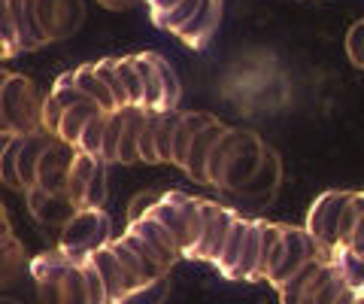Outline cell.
I'll list each match as a JSON object with an SVG mask.
<instances>
[{
    "instance_id": "47",
    "label": "cell",
    "mask_w": 364,
    "mask_h": 304,
    "mask_svg": "<svg viewBox=\"0 0 364 304\" xmlns=\"http://www.w3.org/2000/svg\"><path fill=\"white\" fill-rule=\"evenodd\" d=\"M0 213H6V210H4V204H0Z\"/></svg>"
},
{
    "instance_id": "19",
    "label": "cell",
    "mask_w": 364,
    "mask_h": 304,
    "mask_svg": "<svg viewBox=\"0 0 364 304\" xmlns=\"http://www.w3.org/2000/svg\"><path fill=\"white\" fill-rule=\"evenodd\" d=\"M134 67L143 83V107L149 112H161L164 88H161V73H158V64H155V52H136Z\"/></svg>"
},
{
    "instance_id": "15",
    "label": "cell",
    "mask_w": 364,
    "mask_h": 304,
    "mask_svg": "<svg viewBox=\"0 0 364 304\" xmlns=\"http://www.w3.org/2000/svg\"><path fill=\"white\" fill-rule=\"evenodd\" d=\"M88 262L95 265V271L100 274V280H104V289H107V304H116L122 295H128L131 286H128V277H124L122 265L116 253H112V246L104 243L100 250H95L88 256Z\"/></svg>"
},
{
    "instance_id": "12",
    "label": "cell",
    "mask_w": 364,
    "mask_h": 304,
    "mask_svg": "<svg viewBox=\"0 0 364 304\" xmlns=\"http://www.w3.org/2000/svg\"><path fill=\"white\" fill-rule=\"evenodd\" d=\"M228 131V125L225 122H219V119H210L207 125H203L198 134H195V140H191V146H188V155H186V171L195 183H203L207 186V159H210V150H213V143L222 137V134Z\"/></svg>"
},
{
    "instance_id": "4",
    "label": "cell",
    "mask_w": 364,
    "mask_h": 304,
    "mask_svg": "<svg viewBox=\"0 0 364 304\" xmlns=\"http://www.w3.org/2000/svg\"><path fill=\"white\" fill-rule=\"evenodd\" d=\"M261 159H264V140H261L255 131L240 128L237 143H234V150H231V155H228V162L222 167V179H219L215 189H222V192H240L249 179H252V174L258 171Z\"/></svg>"
},
{
    "instance_id": "32",
    "label": "cell",
    "mask_w": 364,
    "mask_h": 304,
    "mask_svg": "<svg viewBox=\"0 0 364 304\" xmlns=\"http://www.w3.org/2000/svg\"><path fill=\"white\" fill-rule=\"evenodd\" d=\"M155 64H158V73H161V88H164V98H161V112L167 110H176L179 104V98H182V83H179V76L176 70L170 67L167 58H161V55L155 52Z\"/></svg>"
},
{
    "instance_id": "16",
    "label": "cell",
    "mask_w": 364,
    "mask_h": 304,
    "mask_svg": "<svg viewBox=\"0 0 364 304\" xmlns=\"http://www.w3.org/2000/svg\"><path fill=\"white\" fill-rule=\"evenodd\" d=\"M55 137L49 131H33V134H25V140H21V150H18V183H21V192H28V189L37 183V164H40V155L46 152V146H49Z\"/></svg>"
},
{
    "instance_id": "43",
    "label": "cell",
    "mask_w": 364,
    "mask_h": 304,
    "mask_svg": "<svg viewBox=\"0 0 364 304\" xmlns=\"http://www.w3.org/2000/svg\"><path fill=\"white\" fill-rule=\"evenodd\" d=\"M146 4H149V13H152V21H155V19L167 16L173 6H179L182 0H146Z\"/></svg>"
},
{
    "instance_id": "6",
    "label": "cell",
    "mask_w": 364,
    "mask_h": 304,
    "mask_svg": "<svg viewBox=\"0 0 364 304\" xmlns=\"http://www.w3.org/2000/svg\"><path fill=\"white\" fill-rule=\"evenodd\" d=\"M318 256H322V250L306 234V229H301V225H282V256H279V265L267 274V283L270 286L286 283L298 268H304L306 262H313Z\"/></svg>"
},
{
    "instance_id": "34",
    "label": "cell",
    "mask_w": 364,
    "mask_h": 304,
    "mask_svg": "<svg viewBox=\"0 0 364 304\" xmlns=\"http://www.w3.org/2000/svg\"><path fill=\"white\" fill-rule=\"evenodd\" d=\"M104 122H107V112H97V116H91L85 122L82 134H79L76 140V150L79 152H88V155H100V140H104Z\"/></svg>"
},
{
    "instance_id": "2",
    "label": "cell",
    "mask_w": 364,
    "mask_h": 304,
    "mask_svg": "<svg viewBox=\"0 0 364 304\" xmlns=\"http://www.w3.org/2000/svg\"><path fill=\"white\" fill-rule=\"evenodd\" d=\"M149 216L158 219L167 229V234L179 246V256H186L200 238L203 213H200V198H195V195L164 192L158 198V204L149 210Z\"/></svg>"
},
{
    "instance_id": "26",
    "label": "cell",
    "mask_w": 364,
    "mask_h": 304,
    "mask_svg": "<svg viewBox=\"0 0 364 304\" xmlns=\"http://www.w3.org/2000/svg\"><path fill=\"white\" fill-rule=\"evenodd\" d=\"M182 112L179 110H167V112H152V131H155V152H158V164L170 162V143H173V131Z\"/></svg>"
},
{
    "instance_id": "41",
    "label": "cell",
    "mask_w": 364,
    "mask_h": 304,
    "mask_svg": "<svg viewBox=\"0 0 364 304\" xmlns=\"http://www.w3.org/2000/svg\"><path fill=\"white\" fill-rule=\"evenodd\" d=\"M136 155L146 164H158V152H155V131H152V112L146 119V125L140 131V140H136Z\"/></svg>"
},
{
    "instance_id": "20",
    "label": "cell",
    "mask_w": 364,
    "mask_h": 304,
    "mask_svg": "<svg viewBox=\"0 0 364 304\" xmlns=\"http://www.w3.org/2000/svg\"><path fill=\"white\" fill-rule=\"evenodd\" d=\"M124 110V125H122V140H119V152H116V162L119 164H134L140 162L136 155V140H140V131L149 119V110L146 107H122Z\"/></svg>"
},
{
    "instance_id": "44",
    "label": "cell",
    "mask_w": 364,
    "mask_h": 304,
    "mask_svg": "<svg viewBox=\"0 0 364 304\" xmlns=\"http://www.w3.org/2000/svg\"><path fill=\"white\" fill-rule=\"evenodd\" d=\"M9 137H13V134H9V131H0V155H4V150H6Z\"/></svg>"
},
{
    "instance_id": "18",
    "label": "cell",
    "mask_w": 364,
    "mask_h": 304,
    "mask_svg": "<svg viewBox=\"0 0 364 304\" xmlns=\"http://www.w3.org/2000/svg\"><path fill=\"white\" fill-rule=\"evenodd\" d=\"M97 112H104L100 110L95 100H79V104H70V107H64L61 110V116H58V125H55V137L58 140H64V143H70V146H76V140H79V134H82V128H85V122L91 119V116H97Z\"/></svg>"
},
{
    "instance_id": "33",
    "label": "cell",
    "mask_w": 364,
    "mask_h": 304,
    "mask_svg": "<svg viewBox=\"0 0 364 304\" xmlns=\"http://www.w3.org/2000/svg\"><path fill=\"white\" fill-rule=\"evenodd\" d=\"M21 140L25 134H13L6 143L4 155H0V183H6L9 189H21L18 183V150H21Z\"/></svg>"
},
{
    "instance_id": "39",
    "label": "cell",
    "mask_w": 364,
    "mask_h": 304,
    "mask_svg": "<svg viewBox=\"0 0 364 304\" xmlns=\"http://www.w3.org/2000/svg\"><path fill=\"white\" fill-rule=\"evenodd\" d=\"M82 274H85V292H88V304H107V289H104V280L95 271V265L82 262Z\"/></svg>"
},
{
    "instance_id": "29",
    "label": "cell",
    "mask_w": 364,
    "mask_h": 304,
    "mask_svg": "<svg viewBox=\"0 0 364 304\" xmlns=\"http://www.w3.org/2000/svg\"><path fill=\"white\" fill-rule=\"evenodd\" d=\"M122 125H124V110H112L107 112L104 122V140H100V155L97 159L104 164H116V152H119V140H122Z\"/></svg>"
},
{
    "instance_id": "13",
    "label": "cell",
    "mask_w": 364,
    "mask_h": 304,
    "mask_svg": "<svg viewBox=\"0 0 364 304\" xmlns=\"http://www.w3.org/2000/svg\"><path fill=\"white\" fill-rule=\"evenodd\" d=\"M279 183H282V162L270 146H264V159H261L258 171L252 174V179H249L237 195H246V198H255L258 204H267V201L277 195Z\"/></svg>"
},
{
    "instance_id": "3",
    "label": "cell",
    "mask_w": 364,
    "mask_h": 304,
    "mask_svg": "<svg viewBox=\"0 0 364 304\" xmlns=\"http://www.w3.org/2000/svg\"><path fill=\"white\" fill-rule=\"evenodd\" d=\"M104 243H109V216L104 213V207H82L64 225L58 250L79 265Z\"/></svg>"
},
{
    "instance_id": "25",
    "label": "cell",
    "mask_w": 364,
    "mask_h": 304,
    "mask_svg": "<svg viewBox=\"0 0 364 304\" xmlns=\"http://www.w3.org/2000/svg\"><path fill=\"white\" fill-rule=\"evenodd\" d=\"M21 268H25V246L18 243L16 234L0 238V289L6 283H13L21 274Z\"/></svg>"
},
{
    "instance_id": "45",
    "label": "cell",
    "mask_w": 364,
    "mask_h": 304,
    "mask_svg": "<svg viewBox=\"0 0 364 304\" xmlns=\"http://www.w3.org/2000/svg\"><path fill=\"white\" fill-rule=\"evenodd\" d=\"M355 304H364V289H355Z\"/></svg>"
},
{
    "instance_id": "8",
    "label": "cell",
    "mask_w": 364,
    "mask_h": 304,
    "mask_svg": "<svg viewBox=\"0 0 364 304\" xmlns=\"http://www.w3.org/2000/svg\"><path fill=\"white\" fill-rule=\"evenodd\" d=\"M33 4H37L40 25L46 31V37H49V43L73 37L82 28V19H85L82 0H33Z\"/></svg>"
},
{
    "instance_id": "42",
    "label": "cell",
    "mask_w": 364,
    "mask_h": 304,
    "mask_svg": "<svg viewBox=\"0 0 364 304\" xmlns=\"http://www.w3.org/2000/svg\"><path fill=\"white\" fill-rule=\"evenodd\" d=\"M158 192H140V195H134L131 198V204H128V222H136V219H143V216H149V210L158 204Z\"/></svg>"
},
{
    "instance_id": "24",
    "label": "cell",
    "mask_w": 364,
    "mask_h": 304,
    "mask_svg": "<svg viewBox=\"0 0 364 304\" xmlns=\"http://www.w3.org/2000/svg\"><path fill=\"white\" fill-rule=\"evenodd\" d=\"M73 83H76L79 92H82L88 100H95V104L104 110V112L119 110L116 100H112V95L107 92V85L100 83V76L95 73V64H79L76 70H73Z\"/></svg>"
},
{
    "instance_id": "1",
    "label": "cell",
    "mask_w": 364,
    "mask_h": 304,
    "mask_svg": "<svg viewBox=\"0 0 364 304\" xmlns=\"http://www.w3.org/2000/svg\"><path fill=\"white\" fill-rule=\"evenodd\" d=\"M0 122L9 134H33L43 128V95L25 73H9L0 92Z\"/></svg>"
},
{
    "instance_id": "31",
    "label": "cell",
    "mask_w": 364,
    "mask_h": 304,
    "mask_svg": "<svg viewBox=\"0 0 364 304\" xmlns=\"http://www.w3.org/2000/svg\"><path fill=\"white\" fill-rule=\"evenodd\" d=\"M331 262L337 265V271L343 274L349 289H364V253L352 250H334Z\"/></svg>"
},
{
    "instance_id": "22",
    "label": "cell",
    "mask_w": 364,
    "mask_h": 304,
    "mask_svg": "<svg viewBox=\"0 0 364 304\" xmlns=\"http://www.w3.org/2000/svg\"><path fill=\"white\" fill-rule=\"evenodd\" d=\"M97 164H100V159H95V155L76 150V159H73V164H70V174H67V189H64V195L70 198L79 210H82V198H85L88 179L95 177Z\"/></svg>"
},
{
    "instance_id": "17",
    "label": "cell",
    "mask_w": 364,
    "mask_h": 304,
    "mask_svg": "<svg viewBox=\"0 0 364 304\" xmlns=\"http://www.w3.org/2000/svg\"><path fill=\"white\" fill-rule=\"evenodd\" d=\"M213 116L210 112H198V110H188L182 112L179 122H176V131H173V143H170V164L176 167H186V155H188V146L195 140V134L207 125Z\"/></svg>"
},
{
    "instance_id": "27",
    "label": "cell",
    "mask_w": 364,
    "mask_h": 304,
    "mask_svg": "<svg viewBox=\"0 0 364 304\" xmlns=\"http://www.w3.org/2000/svg\"><path fill=\"white\" fill-rule=\"evenodd\" d=\"M237 134H240V128H228V131L222 134V137L213 143L210 159H207V186H219V179H222V167H225L228 155H231V150H234Z\"/></svg>"
},
{
    "instance_id": "30",
    "label": "cell",
    "mask_w": 364,
    "mask_h": 304,
    "mask_svg": "<svg viewBox=\"0 0 364 304\" xmlns=\"http://www.w3.org/2000/svg\"><path fill=\"white\" fill-rule=\"evenodd\" d=\"M170 295V277H158V280H149V283L131 289L128 295H122L116 304H164Z\"/></svg>"
},
{
    "instance_id": "11",
    "label": "cell",
    "mask_w": 364,
    "mask_h": 304,
    "mask_svg": "<svg viewBox=\"0 0 364 304\" xmlns=\"http://www.w3.org/2000/svg\"><path fill=\"white\" fill-rule=\"evenodd\" d=\"M25 198H28L31 216L37 219L40 225H67V222L73 219V213L79 210L64 192L61 195H52V192H43L40 186H31L28 192H25Z\"/></svg>"
},
{
    "instance_id": "7",
    "label": "cell",
    "mask_w": 364,
    "mask_h": 304,
    "mask_svg": "<svg viewBox=\"0 0 364 304\" xmlns=\"http://www.w3.org/2000/svg\"><path fill=\"white\" fill-rule=\"evenodd\" d=\"M200 213H203V229H200V238L198 243L191 246L186 253L188 258H195V262H215V256H219L222 243H225V234L231 229V222L237 213L228 210L222 204H215V201H203L200 198Z\"/></svg>"
},
{
    "instance_id": "28",
    "label": "cell",
    "mask_w": 364,
    "mask_h": 304,
    "mask_svg": "<svg viewBox=\"0 0 364 304\" xmlns=\"http://www.w3.org/2000/svg\"><path fill=\"white\" fill-rule=\"evenodd\" d=\"M116 73L122 80L128 107H143V83H140V73H136V67H134V55H119L116 58Z\"/></svg>"
},
{
    "instance_id": "35",
    "label": "cell",
    "mask_w": 364,
    "mask_h": 304,
    "mask_svg": "<svg viewBox=\"0 0 364 304\" xmlns=\"http://www.w3.org/2000/svg\"><path fill=\"white\" fill-rule=\"evenodd\" d=\"M18 52V33L13 25V13H9V0H0V58H13Z\"/></svg>"
},
{
    "instance_id": "40",
    "label": "cell",
    "mask_w": 364,
    "mask_h": 304,
    "mask_svg": "<svg viewBox=\"0 0 364 304\" xmlns=\"http://www.w3.org/2000/svg\"><path fill=\"white\" fill-rule=\"evenodd\" d=\"M346 55L355 67H364V19L355 21L346 33Z\"/></svg>"
},
{
    "instance_id": "46",
    "label": "cell",
    "mask_w": 364,
    "mask_h": 304,
    "mask_svg": "<svg viewBox=\"0 0 364 304\" xmlns=\"http://www.w3.org/2000/svg\"><path fill=\"white\" fill-rule=\"evenodd\" d=\"M0 304H21V301H16V298H6V295H0Z\"/></svg>"
},
{
    "instance_id": "9",
    "label": "cell",
    "mask_w": 364,
    "mask_h": 304,
    "mask_svg": "<svg viewBox=\"0 0 364 304\" xmlns=\"http://www.w3.org/2000/svg\"><path fill=\"white\" fill-rule=\"evenodd\" d=\"M76 159V146L64 143L55 137L46 152L40 155V164H37V183L43 192H52V195H61L67 189V174H70V164Z\"/></svg>"
},
{
    "instance_id": "14",
    "label": "cell",
    "mask_w": 364,
    "mask_h": 304,
    "mask_svg": "<svg viewBox=\"0 0 364 304\" xmlns=\"http://www.w3.org/2000/svg\"><path fill=\"white\" fill-rule=\"evenodd\" d=\"M128 231L136 234L140 241L149 243V250L158 256V262H161L167 271L176 265V258H179V246L173 243V238L167 234V229L158 219L152 216H143V219H136V222H128Z\"/></svg>"
},
{
    "instance_id": "23",
    "label": "cell",
    "mask_w": 364,
    "mask_h": 304,
    "mask_svg": "<svg viewBox=\"0 0 364 304\" xmlns=\"http://www.w3.org/2000/svg\"><path fill=\"white\" fill-rule=\"evenodd\" d=\"M246 225H249V219L234 216L231 229H228V234H225L222 250H219V256H215V262H213L215 271H219L222 277H228V280H231L234 268H237V258H240V246H243V238H246Z\"/></svg>"
},
{
    "instance_id": "21",
    "label": "cell",
    "mask_w": 364,
    "mask_h": 304,
    "mask_svg": "<svg viewBox=\"0 0 364 304\" xmlns=\"http://www.w3.org/2000/svg\"><path fill=\"white\" fill-rule=\"evenodd\" d=\"M258 258H261V222L249 219L246 225V238L240 246V258H237V268L231 280H255L258 277Z\"/></svg>"
},
{
    "instance_id": "10",
    "label": "cell",
    "mask_w": 364,
    "mask_h": 304,
    "mask_svg": "<svg viewBox=\"0 0 364 304\" xmlns=\"http://www.w3.org/2000/svg\"><path fill=\"white\" fill-rule=\"evenodd\" d=\"M219 21H222V0H200V6L195 9V16H191L186 25L173 33V37H179L191 49H203L213 40Z\"/></svg>"
},
{
    "instance_id": "38",
    "label": "cell",
    "mask_w": 364,
    "mask_h": 304,
    "mask_svg": "<svg viewBox=\"0 0 364 304\" xmlns=\"http://www.w3.org/2000/svg\"><path fill=\"white\" fill-rule=\"evenodd\" d=\"M107 171H109V164L100 162V164H97V171H95V177L88 179L82 207H104V201H107Z\"/></svg>"
},
{
    "instance_id": "5",
    "label": "cell",
    "mask_w": 364,
    "mask_h": 304,
    "mask_svg": "<svg viewBox=\"0 0 364 304\" xmlns=\"http://www.w3.org/2000/svg\"><path fill=\"white\" fill-rule=\"evenodd\" d=\"M349 192L343 189H331V192L318 195L316 204L306 213V234L318 243L325 258H331L334 250H337V222H340V213H343V204H346Z\"/></svg>"
},
{
    "instance_id": "36",
    "label": "cell",
    "mask_w": 364,
    "mask_h": 304,
    "mask_svg": "<svg viewBox=\"0 0 364 304\" xmlns=\"http://www.w3.org/2000/svg\"><path fill=\"white\" fill-rule=\"evenodd\" d=\"M95 73L100 76V83L107 85V92L112 95V100H116V107H128V100H124V88H122V80L116 73V58H104L95 64Z\"/></svg>"
},
{
    "instance_id": "37",
    "label": "cell",
    "mask_w": 364,
    "mask_h": 304,
    "mask_svg": "<svg viewBox=\"0 0 364 304\" xmlns=\"http://www.w3.org/2000/svg\"><path fill=\"white\" fill-rule=\"evenodd\" d=\"M200 6V0H182L179 6H173L170 9L167 16H161V19H155V25L161 28V31H170V33H176L182 25H186V21L195 16V9Z\"/></svg>"
}]
</instances>
